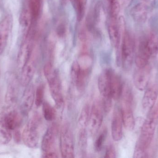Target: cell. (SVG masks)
<instances>
[{
  "instance_id": "1",
  "label": "cell",
  "mask_w": 158,
  "mask_h": 158,
  "mask_svg": "<svg viewBox=\"0 0 158 158\" xmlns=\"http://www.w3.org/2000/svg\"><path fill=\"white\" fill-rule=\"evenodd\" d=\"M158 123V103L148 113L140 132L135 149L134 157H144L151 145Z\"/></svg>"
},
{
  "instance_id": "2",
  "label": "cell",
  "mask_w": 158,
  "mask_h": 158,
  "mask_svg": "<svg viewBox=\"0 0 158 158\" xmlns=\"http://www.w3.org/2000/svg\"><path fill=\"white\" fill-rule=\"evenodd\" d=\"M120 97L121 111L123 125L128 130H133L135 126V120L132 110L133 95L131 90L128 84L123 85Z\"/></svg>"
},
{
  "instance_id": "3",
  "label": "cell",
  "mask_w": 158,
  "mask_h": 158,
  "mask_svg": "<svg viewBox=\"0 0 158 158\" xmlns=\"http://www.w3.org/2000/svg\"><path fill=\"white\" fill-rule=\"evenodd\" d=\"M44 71L56 105L59 108L62 107L64 104V100L58 74L50 62L45 64Z\"/></svg>"
},
{
  "instance_id": "4",
  "label": "cell",
  "mask_w": 158,
  "mask_h": 158,
  "mask_svg": "<svg viewBox=\"0 0 158 158\" xmlns=\"http://www.w3.org/2000/svg\"><path fill=\"white\" fill-rule=\"evenodd\" d=\"M135 50L134 41L130 33L125 30L123 32L120 65H122L125 71H129L132 66L134 59Z\"/></svg>"
},
{
  "instance_id": "5",
  "label": "cell",
  "mask_w": 158,
  "mask_h": 158,
  "mask_svg": "<svg viewBox=\"0 0 158 158\" xmlns=\"http://www.w3.org/2000/svg\"><path fill=\"white\" fill-rule=\"evenodd\" d=\"M40 121V116L34 114L23 130L21 137L23 143L27 147L35 148L38 146Z\"/></svg>"
},
{
  "instance_id": "6",
  "label": "cell",
  "mask_w": 158,
  "mask_h": 158,
  "mask_svg": "<svg viewBox=\"0 0 158 158\" xmlns=\"http://www.w3.org/2000/svg\"><path fill=\"white\" fill-rule=\"evenodd\" d=\"M110 69H106L100 73L98 80V90L103 97L102 103L104 112L108 113L112 106L110 92Z\"/></svg>"
},
{
  "instance_id": "7",
  "label": "cell",
  "mask_w": 158,
  "mask_h": 158,
  "mask_svg": "<svg viewBox=\"0 0 158 158\" xmlns=\"http://www.w3.org/2000/svg\"><path fill=\"white\" fill-rule=\"evenodd\" d=\"M60 150L63 158L75 157L74 139L70 127L68 123L63 124L60 131Z\"/></svg>"
},
{
  "instance_id": "8",
  "label": "cell",
  "mask_w": 158,
  "mask_h": 158,
  "mask_svg": "<svg viewBox=\"0 0 158 158\" xmlns=\"http://www.w3.org/2000/svg\"><path fill=\"white\" fill-rule=\"evenodd\" d=\"M33 39L31 30L24 36L17 56V66L22 70L28 62L33 53Z\"/></svg>"
},
{
  "instance_id": "9",
  "label": "cell",
  "mask_w": 158,
  "mask_h": 158,
  "mask_svg": "<svg viewBox=\"0 0 158 158\" xmlns=\"http://www.w3.org/2000/svg\"><path fill=\"white\" fill-rule=\"evenodd\" d=\"M104 112L102 101L96 100L90 111L88 123L89 133L93 136L97 133L101 127Z\"/></svg>"
},
{
  "instance_id": "10",
  "label": "cell",
  "mask_w": 158,
  "mask_h": 158,
  "mask_svg": "<svg viewBox=\"0 0 158 158\" xmlns=\"http://www.w3.org/2000/svg\"><path fill=\"white\" fill-rule=\"evenodd\" d=\"M89 72V68L81 67L77 61L72 64L71 70V79L79 91H83L85 87Z\"/></svg>"
},
{
  "instance_id": "11",
  "label": "cell",
  "mask_w": 158,
  "mask_h": 158,
  "mask_svg": "<svg viewBox=\"0 0 158 158\" xmlns=\"http://www.w3.org/2000/svg\"><path fill=\"white\" fill-rule=\"evenodd\" d=\"M13 25V17L7 14L0 20V55L6 48Z\"/></svg>"
},
{
  "instance_id": "12",
  "label": "cell",
  "mask_w": 158,
  "mask_h": 158,
  "mask_svg": "<svg viewBox=\"0 0 158 158\" xmlns=\"http://www.w3.org/2000/svg\"><path fill=\"white\" fill-rule=\"evenodd\" d=\"M152 68L148 63L144 66L138 68L135 71L133 76L135 86L139 91H143L149 84L151 78Z\"/></svg>"
},
{
  "instance_id": "13",
  "label": "cell",
  "mask_w": 158,
  "mask_h": 158,
  "mask_svg": "<svg viewBox=\"0 0 158 158\" xmlns=\"http://www.w3.org/2000/svg\"><path fill=\"white\" fill-rule=\"evenodd\" d=\"M158 97V84L157 82L148 84L142 100V107L145 112H149L156 105Z\"/></svg>"
},
{
  "instance_id": "14",
  "label": "cell",
  "mask_w": 158,
  "mask_h": 158,
  "mask_svg": "<svg viewBox=\"0 0 158 158\" xmlns=\"http://www.w3.org/2000/svg\"><path fill=\"white\" fill-rule=\"evenodd\" d=\"M57 129L56 124L53 123L47 129L42 142L41 148L43 154L54 152V150L57 138Z\"/></svg>"
},
{
  "instance_id": "15",
  "label": "cell",
  "mask_w": 158,
  "mask_h": 158,
  "mask_svg": "<svg viewBox=\"0 0 158 158\" xmlns=\"http://www.w3.org/2000/svg\"><path fill=\"white\" fill-rule=\"evenodd\" d=\"M111 120V130L112 137L116 142L120 141L123 137L122 116L120 109L115 107L113 110Z\"/></svg>"
},
{
  "instance_id": "16",
  "label": "cell",
  "mask_w": 158,
  "mask_h": 158,
  "mask_svg": "<svg viewBox=\"0 0 158 158\" xmlns=\"http://www.w3.org/2000/svg\"><path fill=\"white\" fill-rule=\"evenodd\" d=\"M125 30L120 26L118 18L110 17L108 26V33L110 42L114 47L118 48L120 42L121 34Z\"/></svg>"
},
{
  "instance_id": "17",
  "label": "cell",
  "mask_w": 158,
  "mask_h": 158,
  "mask_svg": "<svg viewBox=\"0 0 158 158\" xmlns=\"http://www.w3.org/2000/svg\"><path fill=\"white\" fill-rule=\"evenodd\" d=\"M21 99L20 110L23 115H27L31 110L34 103L35 92L32 84L27 86Z\"/></svg>"
},
{
  "instance_id": "18",
  "label": "cell",
  "mask_w": 158,
  "mask_h": 158,
  "mask_svg": "<svg viewBox=\"0 0 158 158\" xmlns=\"http://www.w3.org/2000/svg\"><path fill=\"white\" fill-rule=\"evenodd\" d=\"M36 68V61L32 54L28 62L21 70L20 82L22 86L27 87L30 84L35 74Z\"/></svg>"
},
{
  "instance_id": "19",
  "label": "cell",
  "mask_w": 158,
  "mask_h": 158,
  "mask_svg": "<svg viewBox=\"0 0 158 158\" xmlns=\"http://www.w3.org/2000/svg\"><path fill=\"white\" fill-rule=\"evenodd\" d=\"M4 121L6 127L11 131L15 130L19 127L22 122L21 114L16 110L3 111Z\"/></svg>"
},
{
  "instance_id": "20",
  "label": "cell",
  "mask_w": 158,
  "mask_h": 158,
  "mask_svg": "<svg viewBox=\"0 0 158 158\" xmlns=\"http://www.w3.org/2000/svg\"><path fill=\"white\" fill-rule=\"evenodd\" d=\"M19 85L17 80L15 76H11L9 80L5 96L6 103L13 105L16 103L18 96Z\"/></svg>"
},
{
  "instance_id": "21",
  "label": "cell",
  "mask_w": 158,
  "mask_h": 158,
  "mask_svg": "<svg viewBox=\"0 0 158 158\" xmlns=\"http://www.w3.org/2000/svg\"><path fill=\"white\" fill-rule=\"evenodd\" d=\"M148 7L144 3L137 4L131 10V15L134 20L139 23H143L148 17Z\"/></svg>"
},
{
  "instance_id": "22",
  "label": "cell",
  "mask_w": 158,
  "mask_h": 158,
  "mask_svg": "<svg viewBox=\"0 0 158 158\" xmlns=\"http://www.w3.org/2000/svg\"><path fill=\"white\" fill-rule=\"evenodd\" d=\"M110 86L112 99H119L121 95L123 85L119 76L111 69L110 70Z\"/></svg>"
},
{
  "instance_id": "23",
  "label": "cell",
  "mask_w": 158,
  "mask_h": 158,
  "mask_svg": "<svg viewBox=\"0 0 158 158\" xmlns=\"http://www.w3.org/2000/svg\"><path fill=\"white\" fill-rule=\"evenodd\" d=\"M32 22V18L28 8H23L19 16V24L24 33V36L27 35L31 29Z\"/></svg>"
},
{
  "instance_id": "24",
  "label": "cell",
  "mask_w": 158,
  "mask_h": 158,
  "mask_svg": "<svg viewBox=\"0 0 158 158\" xmlns=\"http://www.w3.org/2000/svg\"><path fill=\"white\" fill-rule=\"evenodd\" d=\"M144 39L147 47L153 57L158 52V34L155 32H151Z\"/></svg>"
},
{
  "instance_id": "25",
  "label": "cell",
  "mask_w": 158,
  "mask_h": 158,
  "mask_svg": "<svg viewBox=\"0 0 158 158\" xmlns=\"http://www.w3.org/2000/svg\"><path fill=\"white\" fill-rule=\"evenodd\" d=\"M12 131L8 129L3 117L2 112L0 113V141L3 144L8 143L12 139Z\"/></svg>"
},
{
  "instance_id": "26",
  "label": "cell",
  "mask_w": 158,
  "mask_h": 158,
  "mask_svg": "<svg viewBox=\"0 0 158 158\" xmlns=\"http://www.w3.org/2000/svg\"><path fill=\"white\" fill-rule=\"evenodd\" d=\"M42 4V0H29L28 9L33 22L36 21L40 17Z\"/></svg>"
},
{
  "instance_id": "27",
  "label": "cell",
  "mask_w": 158,
  "mask_h": 158,
  "mask_svg": "<svg viewBox=\"0 0 158 158\" xmlns=\"http://www.w3.org/2000/svg\"><path fill=\"white\" fill-rule=\"evenodd\" d=\"M87 136L86 128H79L78 146L82 156L85 155L87 148Z\"/></svg>"
},
{
  "instance_id": "28",
  "label": "cell",
  "mask_w": 158,
  "mask_h": 158,
  "mask_svg": "<svg viewBox=\"0 0 158 158\" xmlns=\"http://www.w3.org/2000/svg\"><path fill=\"white\" fill-rule=\"evenodd\" d=\"M90 110L89 105H85L82 109L78 120L79 128H86L88 125Z\"/></svg>"
},
{
  "instance_id": "29",
  "label": "cell",
  "mask_w": 158,
  "mask_h": 158,
  "mask_svg": "<svg viewBox=\"0 0 158 158\" xmlns=\"http://www.w3.org/2000/svg\"><path fill=\"white\" fill-rule=\"evenodd\" d=\"M44 117L47 121H52L56 118V113L55 109L47 102L43 103Z\"/></svg>"
},
{
  "instance_id": "30",
  "label": "cell",
  "mask_w": 158,
  "mask_h": 158,
  "mask_svg": "<svg viewBox=\"0 0 158 158\" xmlns=\"http://www.w3.org/2000/svg\"><path fill=\"white\" fill-rule=\"evenodd\" d=\"M74 2V4L77 8V18L79 21L82 20L85 11L87 0H72Z\"/></svg>"
},
{
  "instance_id": "31",
  "label": "cell",
  "mask_w": 158,
  "mask_h": 158,
  "mask_svg": "<svg viewBox=\"0 0 158 158\" xmlns=\"http://www.w3.org/2000/svg\"><path fill=\"white\" fill-rule=\"evenodd\" d=\"M44 84L39 85L36 89L35 94V105L37 107L41 105L43 103L44 97Z\"/></svg>"
},
{
  "instance_id": "32",
  "label": "cell",
  "mask_w": 158,
  "mask_h": 158,
  "mask_svg": "<svg viewBox=\"0 0 158 158\" xmlns=\"http://www.w3.org/2000/svg\"><path fill=\"white\" fill-rule=\"evenodd\" d=\"M106 130H104L97 138L94 144L95 150L97 152H100L102 150L106 137Z\"/></svg>"
},
{
  "instance_id": "33",
  "label": "cell",
  "mask_w": 158,
  "mask_h": 158,
  "mask_svg": "<svg viewBox=\"0 0 158 158\" xmlns=\"http://www.w3.org/2000/svg\"><path fill=\"white\" fill-rule=\"evenodd\" d=\"M116 152L115 148L112 145L109 146L107 148L105 157L107 158H116Z\"/></svg>"
},
{
  "instance_id": "34",
  "label": "cell",
  "mask_w": 158,
  "mask_h": 158,
  "mask_svg": "<svg viewBox=\"0 0 158 158\" xmlns=\"http://www.w3.org/2000/svg\"><path fill=\"white\" fill-rule=\"evenodd\" d=\"M14 139L15 142L16 143H19L21 140V135L20 132L18 130H15V133L14 134Z\"/></svg>"
},
{
  "instance_id": "35",
  "label": "cell",
  "mask_w": 158,
  "mask_h": 158,
  "mask_svg": "<svg viewBox=\"0 0 158 158\" xmlns=\"http://www.w3.org/2000/svg\"><path fill=\"white\" fill-rule=\"evenodd\" d=\"M133 0H120L121 4L124 8H127L130 6Z\"/></svg>"
},
{
  "instance_id": "36",
  "label": "cell",
  "mask_w": 158,
  "mask_h": 158,
  "mask_svg": "<svg viewBox=\"0 0 158 158\" xmlns=\"http://www.w3.org/2000/svg\"><path fill=\"white\" fill-rule=\"evenodd\" d=\"M43 157L44 158H57L58 157L57 154L55 152H49L46 154H43Z\"/></svg>"
},
{
  "instance_id": "37",
  "label": "cell",
  "mask_w": 158,
  "mask_h": 158,
  "mask_svg": "<svg viewBox=\"0 0 158 158\" xmlns=\"http://www.w3.org/2000/svg\"><path fill=\"white\" fill-rule=\"evenodd\" d=\"M2 0H0V3H1V2H2Z\"/></svg>"
},
{
  "instance_id": "38",
  "label": "cell",
  "mask_w": 158,
  "mask_h": 158,
  "mask_svg": "<svg viewBox=\"0 0 158 158\" xmlns=\"http://www.w3.org/2000/svg\"><path fill=\"white\" fill-rule=\"evenodd\" d=\"M144 1H147V0H144Z\"/></svg>"
}]
</instances>
